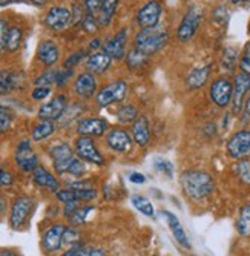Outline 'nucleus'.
<instances>
[{
  "instance_id": "obj_20",
  "label": "nucleus",
  "mask_w": 250,
  "mask_h": 256,
  "mask_svg": "<svg viewBox=\"0 0 250 256\" xmlns=\"http://www.w3.org/2000/svg\"><path fill=\"white\" fill-rule=\"evenodd\" d=\"M109 124L104 118H83L77 123L80 136H102L108 132Z\"/></svg>"
},
{
  "instance_id": "obj_29",
  "label": "nucleus",
  "mask_w": 250,
  "mask_h": 256,
  "mask_svg": "<svg viewBox=\"0 0 250 256\" xmlns=\"http://www.w3.org/2000/svg\"><path fill=\"white\" fill-rule=\"evenodd\" d=\"M116 117L122 124H134L140 117V112L134 104H122L116 112Z\"/></svg>"
},
{
  "instance_id": "obj_44",
  "label": "nucleus",
  "mask_w": 250,
  "mask_h": 256,
  "mask_svg": "<svg viewBox=\"0 0 250 256\" xmlns=\"http://www.w3.org/2000/svg\"><path fill=\"white\" fill-rule=\"evenodd\" d=\"M82 26H83V30L86 31V32H90V34H94V32H97L98 31V23H97V20H96V17L92 16V14H88L86 12V16H84V18H83V22H82Z\"/></svg>"
},
{
  "instance_id": "obj_24",
  "label": "nucleus",
  "mask_w": 250,
  "mask_h": 256,
  "mask_svg": "<svg viewBox=\"0 0 250 256\" xmlns=\"http://www.w3.org/2000/svg\"><path fill=\"white\" fill-rule=\"evenodd\" d=\"M110 64H112V58L103 51H96L92 54H89L84 62L88 72L90 74H104L110 68Z\"/></svg>"
},
{
  "instance_id": "obj_54",
  "label": "nucleus",
  "mask_w": 250,
  "mask_h": 256,
  "mask_svg": "<svg viewBox=\"0 0 250 256\" xmlns=\"http://www.w3.org/2000/svg\"><path fill=\"white\" fill-rule=\"evenodd\" d=\"M129 181L134 182V184H143L146 182V176L140 172H130L129 174Z\"/></svg>"
},
{
  "instance_id": "obj_56",
  "label": "nucleus",
  "mask_w": 250,
  "mask_h": 256,
  "mask_svg": "<svg viewBox=\"0 0 250 256\" xmlns=\"http://www.w3.org/2000/svg\"><path fill=\"white\" fill-rule=\"evenodd\" d=\"M77 248H78V246H77V247H71L70 250H66V252H64V253H62L60 256H76Z\"/></svg>"
},
{
  "instance_id": "obj_53",
  "label": "nucleus",
  "mask_w": 250,
  "mask_h": 256,
  "mask_svg": "<svg viewBox=\"0 0 250 256\" xmlns=\"http://www.w3.org/2000/svg\"><path fill=\"white\" fill-rule=\"evenodd\" d=\"M78 207H80V202H78V201H74V202H68V204H64V210H63V212H64V216L71 218Z\"/></svg>"
},
{
  "instance_id": "obj_58",
  "label": "nucleus",
  "mask_w": 250,
  "mask_h": 256,
  "mask_svg": "<svg viewBox=\"0 0 250 256\" xmlns=\"http://www.w3.org/2000/svg\"><path fill=\"white\" fill-rule=\"evenodd\" d=\"M154 256H158V254H154Z\"/></svg>"
},
{
  "instance_id": "obj_31",
  "label": "nucleus",
  "mask_w": 250,
  "mask_h": 256,
  "mask_svg": "<svg viewBox=\"0 0 250 256\" xmlns=\"http://www.w3.org/2000/svg\"><path fill=\"white\" fill-rule=\"evenodd\" d=\"M22 40H24V30L20 26H10L8 32H6L5 50L10 52H16L20 48Z\"/></svg>"
},
{
  "instance_id": "obj_5",
  "label": "nucleus",
  "mask_w": 250,
  "mask_h": 256,
  "mask_svg": "<svg viewBox=\"0 0 250 256\" xmlns=\"http://www.w3.org/2000/svg\"><path fill=\"white\" fill-rule=\"evenodd\" d=\"M209 97L216 108L226 109L232 104L234 97V82L227 77H218L210 83L209 88Z\"/></svg>"
},
{
  "instance_id": "obj_26",
  "label": "nucleus",
  "mask_w": 250,
  "mask_h": 256,
  "mask_svg": "<svg viewBox=\"0 0 250 256\" xmlns=\"http://www.w3.org/2000/svg\"><path fill=\"white\" fill-rule=\"evenodd\" d=\"M32 180L37 186H40V188H46L48 190L51 192H58L62 188H60V182L48 170L44 169L42 166H38L34 172H32Z\"/></svg>"
},
{
  "instance_id": "obj_50",
  "label": "nucleus",
  "mask_w": 250,
  "mask_h": 256,
  "mask_svg": "<svg viewBox=\"0 0 250 256\" xmlns=\"http://www.w3.org/2000/svg\"><path fill=\"white\" fill-rule=\"evenodd\" d=\"M12 182H14L12 174L0 166V188H8V186H11Z\"/></svg>"
},
{
  "instance_id": "obj_17",
  "label": "nucleus",
  "mask_w": 250,
  "mask_h": 256,
  "mask_svg": "<svg viewBox=\"0 0 250 256\" xmlns=\"http://www.w3.org/2000/svg\"><path fill=\"white\" fill-rule=\"evenodd\" d=\"M66 226L64 224H52L50 226L42 236V248L46 253H54L62 248L63 246V235H64Z\"/></svg>"
},
{
  "instance_id": "obj_55",
  "label": "nucleus",
  "mask_w": 250,
  "mask_h": 256,
  "mask_svg": "<svg viewBox=\"0 0 250 256\" xmlns=\"http://www.w3.org/2000/svg\"><path fill=\"white\" fill-rule=\"evenodd\" d=\"M102 46H103L102 40L100 38H94L92 42L89 43V50H98V48H102Z\"/></svg>"
},
{
  "instance_id": "obj_7",
  "label": "nucleus",
  "mask_w": 250,
  "mask_h": 256,
  "mask_svg": "<svg viewBox=\"0 0 250 256\" xmlns=\"http://www.w3.org/2000/svg\"><path fill=\"white\" fill-rule=\"evenodd\" d=\"M227 155L234 160L250 158V130L241 129L236 130L226 143Z\"/></svg>"
},
{
  "instance_id": "obj_27",
  "label": "nucleus",
  "mask_w": 250,
  "mask_h": 256,
  "mask_svg": "<svg viewBox=\"0 0 250 256\" xmlns=\"http://www.w3.org/2000/svg\"><path fill=\"white\" fill-rule=\"evenodd\" d=\"M117 6H118V2H116V0H106V2H102V6L98 8V11L94 16L100 28H106L110 25L112 17L117 11Z\"/></svg>"
},
{
  "instance_id": "obj_28",
  "label": "nucleus",
  "mask_w": 250,
  "mask_h": 256,
  "mask_svg": "<svg viewBox=\"0 0 250 256\" xmlns=\"http://www.w3.org/2000/svg\"><path fill=\"white\" fill-rule=\"evenodd\" d=\"M236 232L242 238H250V202L244 204L236 218Z\"/></svg>"
},
{
  "instance_id": "obj_49",
  "label": "nucleus",
  "mask_w": 250,
  "mask_h": 256,
  "mask_svg": "<svg viewBox=\"0 0 250 256\" xmlns=\"http://www.w3.org/2000/svg\"><path fill=\"white\" fill-rule=\"evenodd\" d=\"M10 26L8 22L5 18H0V54L5 51V42H6V32H8Z\"/></svg>"
},
{
  "instance_id": "obj_52",
  "label": "nucleus",
  "mask_w": 250,
  "mask_h": 256,
  "mask_svg": "<svg viewBox=\"0 0 250 256\" xmlns=\"http://www.w3.org/2000/svg\"><path fill=\"white\" fill-rule=\"evenodd\" d=\"M241 122H242L244 124L250 123V96L246 98L244 106H242V109H241Z\"/></svg>"
},
{
  "instance_id": "obj_2",
  "label": "nucleus",
  "mask_w": 250,
  "mask_h": 256,
  "mask_svg": "<svg viewBox=\"0 0 250 256\" xmlns=\"http://www.w3.org/2000/svg\"><path fill=\"white\" fill-rule=\"evenodd\" d=\"M169 42V31L158 25L155 28L140 30L134 37V48L142 51L146 56H154L160 52Z\"/></svg>"
},
{
  "instance_id": "obj_43",
  "label": "nucleus",
  "mask_w": 250,
  "mask_h": 256,
  "mask_svg": "<svg viewBox=\"0 0 250 256\" xmlns=\"http://www.w3.org/2000/svg\"><path fill=\"white\" fill-rule=\"evenodd\" d=\"M154 164H155V169H156V170H160V172L164 174L166 176L172 178V175H174V166H172V162H170V161H166V160H163V158H156Z\"/></svg>"
},
{
  "instance_id": "obj_32",
  "label": "nucleus",
  "mask_w": 250,
  "mask_h": 256,
  "mask_svg": "<svg viewBox=\"0 0 250 256\" xmlns=\"http://www.w3.org/2000/svg\"><path fill=\"white\" fill-rule=\"evenodd\" d=\"M54 130H56V123L54 122L40 120L32 129V142H42V140L51 136L54 134Z\"/></svg>"
},
{
  "instance_id": "obj_34",
  "label": "nucleus",
  "mask_w": 250,
  "mask_h": 256,
  "mask_svg": "<svg viewBox=\"0 0 250 256\" xmlns=\"http://www.w3.org/2000/svg\"><path fill=\"white\" fill-rule=\"evenodd\" d=\"M130 201H132V206L137 208L140 214H143L144 216H148V218H154L155 216V208H154L152 202L146 196H143V195H132Z\"/></svg>"
},
{
  "instance_id": "obj_8",
  "label": "nucleus",
  "mask_w": 250,
  "mask_h": 256,
  "mask_svg": "<svg viewBox=\"0 0 250 256\" xmlns=\"http://www.w3.org/2000/svg\"><path fill=\"white\" fill-rule=\"evenodd\" d=\"M34 207V200L26 195H20L14 200L11 206V212H10V226L12 228H20L24 226Z\"/></svg>"
},
{
  "instance_id": "obj_35",
  "label": "nucleus",
  "mask_w": 250,
  "mask_h": 256,
  "mask_svg": "<svg viewBox=\"0 0 250 256\" xmlns=\"http://www.w3.org/2000/svg\"><path fill=\"white\" fill-rule=\"evenodd\" d=\"M234 172L242 184L250 186V158L238 160L234 168Z\"/></svg>"
},
{
  "instance_id": "obj_38",
  "label": "nucleus",
  "mask_w": 250,
  "mask_h": 256,
  "mask_svg": "<svg viewBox=\"0 0 250 256\" xmlns=\"http://www.w3.org/2000/svg\"><path fill=\"white\" fill-rule=\"evenodd\" d=\"M63 246H70V248L82 246L80 244V234L74 227H66L64 235H63Z\"/></svg>"
},
{
  "instance_id": "obj_33",
  "label": "nucleus",
  "mask_w": 250,
  "mask_h": 256,
  "mask_svg": "<svg viewBox=\"0 0 250 256\" xmlns=\"http://www.w3.org/2000/svg\"><path fill=\"white\" fill-rule=\"evenodd\" d=\"M238 57H240L238 50L234 48V46H227L221 54V68L226 72H234L236 62H238Z\"/></svg>"
},
{
  "instance_id": "obj_6",
  "label": "nucleus",
  "mask_w": 250,
  "mask_h": 256,
  "mask_svg": "<svg viewBox=\"0 0 250 256\" xmlns=\"http://www.w3.org/2000/svg\"><path fill=\"white\" fill-rule=\"evenodd\" d=\"M76 156L80 158L82 161L90 162L96 166H103L104 164V156L98 150L96 142L90 136H78L76 140Z\"/></svg>"
},
{
  "instance_id": "obj_11",
  "label": "nucleus",
  "mask_w": 250,
  "mask_h": 256,
  "mask_svg": "<svg viewBox=\"0 0 250 256\" xmlns=\"http://www.w3.org/2000/svg\"><path fill=\"white\" fill-rule=\"evenodd\" d=\"M14 158H16L17 168L22 169L24 172H34L40 166L38 164V156L32 150L30 140H22V142L17 144Z\"/></svg>"
},
{
  "instance_id": "obj_16",
  "label": "nucleus",
  "mask_w": 250,
  "mask_h": 256,
  "mask_svg": "<svg viewBox=\"0 0 250 256\" xmlns=\"http://www.w3.org/2000/svg\"><path fill=\"white\" fill-rule=\"evenodd\" d=\"M128 30L123 28L117 34H114L106 43H103V52H106L112 60L126 58V46H128Z\"/></svg>"
},
{
  "instance_id": "obj_30",
  "label": "nucleus",
  "mask_w": 250,
  "mask_h": 256,
  "mask_svg": "<svg viewBox=\"0 0 250 256\" xmlns=\"http://www.w3.org/2000/svg\"><path fill=\"white\" fill-rule=\"evenodd\" d=\"M149 62V56L143 54L142 51L132 48L126 54V64L130 71H137V69H143Z\"/></svg>"
},
{
  "instance_id": "obj_39",
  "label": "nucleus",
  "mask_w": 250,
  "mask_h": 256,
  "mask_svg": "<svg viewBox=\"0 0 250 256\" xmlns=\"http://www.w3.org/2000/svg\"><path fill=\"white\" fill-rule=\"evenodd\" d=\"M56 77H57V71L56 69H46L42 76H38L36 78V84L37 86H43V88H50V84L56 83Z\"/></svg>"
},
{
  "instance_id": "obj_23",
  "label": "nucleus",
  "mask_w": 250,
  "mask_h": 256,
  "mask_svg": "<svg viewBox=\"0 0 250 256\" xmlns=\"http://www.w3.org/2000/svg\"><path fill=\"white\" fill-rule=\"evenodd\" d=\"M130 130H132V140L135 144H138L140 148L149 146L150 140H152V132H150L149 122L144 115H140V117L135 120Z\"/></svg>"
},
{
  "instance_id": "obj_1",
  "label": "nucleus",
  "mask_w": 250,
  "mask_h": 256,
  "mask_svg": "<svg viewBox=\"0 0 250 256\" xmlns=\"http://www.w3.org/2000/svg\"><path fill=\"white\" fill-rule=\"evenodd\" d=\"M183 192L192 201H202L209 198L215 190V181L212 175L206 170L200 169H188L180 176Z\"/></svg>"
},
{
  "instance_id": "obj_14",
  "label": "nucleus",
  "mask_w": 250,
  "mask_h": 256,
  "mask_svg": "<svg viewBox=\"0 0 250 256\" xmlns=\"http://www.w3.org/2000/svg\"><path fill=\"white\" fill-rule=\"evenodd\" d=\"M108 146L117 154H128L132 149L134 140L132 135L123 128H114L106 135Z\"/></svg>"
},
{
  "instance_id": "obj_13",
  "label": "nucleus",
  "mask_w": 250,
  "mask_h": 256,
  "mask_svg": "<svg viewBox=\"0 0 250 256\" xmlns=\"http://www.w3.org/2000/svg\"><path fill=\"white\" fill-rule=\"evenodd\" d=\"M68 108V98L64 94L56 96L52 100L44 103L38 109V118L40 120H48V122H56L63 117V114Z\"/></svg>"
},
{
  "instance_id": "obj_48",
  "label": "nucleus",
  "mask_w": 250,
  "mask_h": 256,
  "mask_svg": "<svg viewBox=\"0 0 250 256\" xmlns=\"http://www.w3.org/2000/svg\"><path fill=\"white\" fill-rule=\"evenodd\" d=\"M71 14H72V23L71 25H77V23H82L86 12H84V6L83 5H78V4H74L72 10H71Z\"/></svg>"
},
{
  "instance_id": "obj_25",
  "label": "nucleus",
  "mask_w": 250,
  "mask_h": 256,
  "mask_svg": "<svg viewBox=\"0 0 250 256\" xmlns=\"http://www.w3.org/2000/svg\"><path fill=\"white\" fill-rule=\"evenodd\" d=\"M210 77V66L209 64H200L192 68L189 74L186 76V86L192 90L201 89L204 84L208 83Z\"/></svg>"
},
{
  "instance_id": "obj_15",
  "label": "nucleus",
  "mask_w": 250,
  "mask_h": 256,
  "mask_svg": "<svg viewBox=\"0 0 250 256\" xmlns=\"http://www.w3.org/2000/svg\"><path fill=\"white\" fill-rule=\"evenodd\" d=\"M250 90V76L244 72L235 74L234 78V97H232V112L238 115L244 106V102L247 98V94Z\"/></svg>"
},
{
  "instance_id": "obj_46",
  "label": "nucleus",
  "mask_w": 250,
  "mask_h": 256,
  "mask_svg": "<svg viewBox=\"0 0 250 256\" xmlns=\"http://www.w3.org/2000/svg\"><path fill=\"white\" fill-rule=\"evenodd\" d=\"M84 172H86V164H84V161H82L80 158H77V156H76V160H74V162L71 164L70 170H68V174L72 175V176L80 178V176H83V175H84Z\"/></svg>"
},
{
  "instance_id": "obj_57",
  "label": "nucleus",
  "mask_w": 250,
  "mask_h": 256,
  "mask_svg": "<svg viewBox=\"0 0 250 256\" xmlns=\"http://www.w3.org/2000/svg\"><path fill=\"white\" fill-rule=\"evenodd\" d=\"M0 256H20V254L12 250H0Z\"/></svg>"
},
{
  "instance_id": "obj_36",
  "label": "nucleus",
  "mask_w": 250,
  "mask_h": 256,
  "mask_svg": "<svg viewBox=\"0 0 250 256\" xmlns=\"http://www.w3.org/2000/svg\"><path fill=\"white\" fill-rule=\"evenodd\" d=\"M92 210H94L92 206H80L77 210L74 212V215L70 218L71 222H72V226H82V224H84L86 220H88V216H89V214L92 212Z\"/></svg>"
},
{
  "instance_id": "obj_9",
  "label": "nucleus",
  "mask_w": 250,
  "mask_h": 256,
  "mask_svg": "<svg viewBox=\"0 0 250 256\" xmlns=\"http://www.w3.org/2000/svg\"><path fill=\"white\" fill-rule=\"evenodd\" d=\"M163 14V5L160 2H146L143 6L135 14V20H137V25L142 30L148 28H155L160 25Z\"/></svg>"
},
{
  "instance_id": "obj_4",
  "label": "nucleus",
  "mask_w": 250,
  "mask_h": 256,
  "mask_svg": "<svg viewBox=\"0 0 250 256\" xmlns=\"http://www.w3.org/2000/svg\"><path fill=\"white\" fill-rule=\"evenodd\" d=\"M128 96V83L124 80H116L104 84L96 96V102L100 108H108L114 103H122Z\"/></svg>"
},
{
  "instance_id": "obj_19",
  "label": "nucleus",
  "mask_w": 250,
  "mask_h": 256,
  "mask_svg": "<svg viewBox=\"0 0 250 256\" xmlns=\"http://www.w3.org/2000/svg\"><path fill=\"white\" fill-rule=\"evenodd\" d=\"M162 215H163V218L166 220L168 227H169V230H170V234L174 235L175 241H176L181 247H183V248L190 250V247H192V246H190V241H189V238H188V234H186V230H184L183 224L180 222V220L176 218V215L172 214V212H169V210H163Z\"/></svg>"
},
{
  "instance_id": "obj_37",
  "label": "nucleus",
  "mask_w": 250,
  "mask_h": 256,
  "mask_svg": "<svg viewBox=\"0 0 250 256\" xmlns=\"http://www.w3.org/2000/svg\"><path fill=\"white\" fill-rule=\"evenodd\" d=\"M12 120H14L12 112L6 106L0 104V134H4V132H6V130L11 129Z\"/></svg>"
},
{
  "instance_id": "obj_22",
  "label": "nucleus",
  "mask_w": 250,
  "mask_h": 256,
  "mask_svg": "<svg viewBox=\"0 0 250 256\" xmlns=\"http://www.w3.org/2000/svg\"><path fill=\"white\" fill-rule=\"evenodd\" d=\"M37 58L44 66H48V68L54 66L60 58V50L56 44V42H52L50 38L42 40L37 46Z\"/></svg>"
},
{
  "instance_id": "obj_21",
  "label": "nucleus",
  "mask_w": 250,
  "mask_h": 256,
  "mask_svg": "<svg viewBox=\"0 0 250 256\" xmlns=\"http://www.w3.org/2000/svg\"><path fill=\"white\" fill-rule=\"evenodd\" d=\"M24 74L11 71V69H2L0 71V97L8 96L10 92L24 88Z\"/></svg>"
},
{
  "instance_id": "obj_3",
  "label": "nucleus",
  "mask_w": 250,
  "mask_h": 256,
  "mask_svg": "<svg viewBox=\"0 0 250 256\" xmlns=\"http://www.w3.org/2000/svg\"><path fill=\"white\" fill-rule=\"evenodd\" d=\"M202 20V10L198 5H190L176 28V38L181 43H189L200 30Z\"/></svg>"
},
{
  "instance_id": "obj_47",
  "label": "nucleus",
  "mask_w": 250,
  "mask_h": 256,
  "mask_svg": "<svg viewBox=\"0 0 250 256\" xmlns=\"http://www.w3.org/2000/svg\"><path fill=\"white\" fill-rule=\"evenodd\" d=\"M84 51L82 50V51H77V52H74V54H71L70 57L66 58V62H64V64H63V68H68V69H74L83 58H84Z\"/></svg>"
},
{
  "instance_id": "obj_12",
  "label": "nucleus",
  "mask_w": 250,
  "mask_h": 256,
  "mask_svg": "<svg viewBox=\"0 0 250 256\" xmlns=\"http://www.w3.org/2000/svg\"><path fill=\"white\" fill-rule=\"evenodd\" d=\"M72 23L71 10L66 6H52L44 16V25L51 31H64Z\"/></svg>"
},
{
  "instance_id": "obj_40",
  "label": "nucleus",
  "mask_w": 250,
  "mask_h": 256,
  "mask_svg": "<svg viewBox=\"0 0 250 256\" xmlns=\"http://www.w3.org/2000/svg\"><path fill=\"white\" fill-rule=\"evenodd\" d=\"M76 256H106L104 248L92 246H78Z\"/></svg>"
},
{
  "instance_id": "obj_42",
  "label": "nucleus",
  "mask_w": 250,
  "mask_h": 256,
  "mask_svg": "<svg viewBox=\"0 0 250 256\" xmlns=\"http://www.w3.org/2000/svg\"><path fill=\"white\" fill-rule=\"evenodd\" d=\"M57 200L62 201L63 204H68V202H74V201H78L77 200V195H76V190L68 188V189H60L57 194H56ZM80 202V201H78Z\"/></svg>"
},
{
  "instance_id": "obj_10",
  "label": "nucleus",
  "mask_w": 250,
  "mask_h": 256,
  "mask_svg": "<svg viewBox=\"0 0 250 256\" xmlns=\"http://www.w3.org/2000/svg\"><path fill=\"white\" fill-rule=\"evenodd\" d=\"M50 156L54 162V169L57 174H68L71 164L76 160L74 150L66 143H56L50 148Z\"/></svg>"
},
{
  "instance_id": "obj_18",
  "label": "nucleus",
  "mask_w": 250,
  "mask_h": 256,
  "mask_svg": "<svg viewBox=\"0 0 250 256\" xmlns=\"http://www.w3.org/2000/svg\"><path fill=\"white\" fill-rule=\"evenodd\" d=\"M72 90L80 98H92L94 96H97V92H98V84H97L96 76L88 72V71L78 74L77 78L74 80Z\"/></svg>"
},
{
  "instance_id": "obj_41",
  "label": "nucleus",
  "mask_w": 250,
  "mask_h": 256,
  "mask_svg": "<svg viewBox=\"0 0 250 256\" xmlns=\"http://www.w3.org/2000/svg\"><path fill=\"white\" fill-rule=\"evenodd\" d=\"M240 69L241 72L250 76V42L244 46L242 54L240 57Z\"/></svg>"
},
{
  "instance_id": "obj_59",
  "label": "nucleus",
  "mask_w": 250,
  "mask_h": 256,
  "mask_svg": "<svg viewBox=\"0 0 250 256\" xmlns=\"http://www.w3.org/2000/svg\"><path fill=\"white\" fill-rule=\"evenodd\" d=\"M248 28H250V26H248Z\"/></svg>"
},
{
  "instance_id": "obj_45",
  "label": "nucleus",
  "mask_w": 250,
  "mask_h": 256,
  "mask_svg": "<svg viewBox=\"0 0 250 256\" xmlns=\"http://www.w3.org/2000/svg\"><path fill=\"white\" fill-rule=\"evenodd\" d=\"M74 76V69H68V68H62L57 71V77H56V84L57 86H64L68 82L71 80V77Z\"/></svg>"
},
{
  "instance_id": "obj_51",
  "label": "nucleus",
  "mask_w": 250,
  "mask_h": 256,
  "mask_svg": "<svg viewBox=\"0 0 250 256\" xmlns=\"http://www.w3.org/2000/svg\"><path fill=\"white\" fill-rule=\"evenodd\" d=\"M51 94V88H43V86H37L32 92H31V97L37 102L44 100L48 96Z\"/></svg>"
}]
</instances>
